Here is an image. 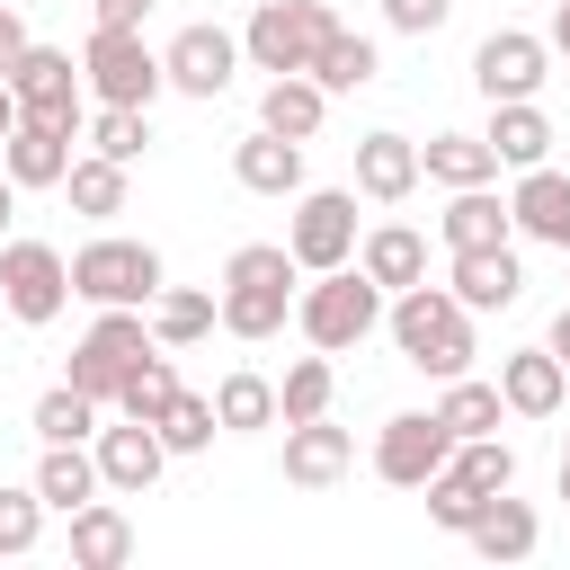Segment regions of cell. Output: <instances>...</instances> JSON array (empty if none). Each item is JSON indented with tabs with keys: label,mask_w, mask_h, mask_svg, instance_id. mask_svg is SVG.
Listing matches in <instances>:
<instances>
[{
	"label": "cell",
	"mask_w": 570,
	"mask_h": 570,
	"mask_svg": "<svg viewBox=\"0 0 570 570\" xmlns=\"http://www.w3.org/2000/svg\"><path fill=\"white\" fill-rule=\"evenodd\" d=\"M490 151H499V169L552 160V116H543L534 98H499V107H490Z\"/></svg>",
	"instance_id": "23"
},
{
	"label": "cell",
	"mask_w": 570,
	"mask_h": 570,
	"mask_svg": "<svg viewBox=\"0 0 570 570\" xmlns=\"http://www.w3.org/2000/svg\"><path fill=\"white\" fill-rule=\"evenodd\" d=\"M383 18H392L401 36H436V27L454 18V0H383Z\"/></svg>",
	"instance_id": "43"
},
{
	"label": "cell",
	"mask_w": 570,
	"mask_h": 570,
	"mask_svg": "<svg viewBox=\"0 0 570 570\" xmlns=\"http://www.w3.org/2000/svg\"><path fill=\"white\" fill-rule=\"evenodd\" d=\"M374 71H383V53H374V36H347V27H338V36L321 45V62H312V80H321L330 98H347V89H365Z\"/></svg>",
	"instance_id": "37"
},
{
	"label": "cell",
	"mask_w": 570,
	"mask_h": 570,
	"mask_svg": "<svg viewBox=\"0 0 570 570\" xmlns=\"http://www.w3.org/2000/svg\"><path fill=\"white\" fill-rule=\"evenodd\" d=\"M0 169L18 187H62L71 178V125H45V116H18L9 142H0Z\"/></svg>",
	"instance_id": "17"
},
{
	"label": "cell",
	"mask_w": 570,
	"mask_h": 570,
	"mask_svg": "<svg viewBox=\"0 0 570 570\" xmlns=\"http://www.w3.org/2000/svg\"><path fill=\"white\" fill-rule=\"evenodd\" d=\"M508 214H517V232H525V240H543V249H561V258H570V178H561L552 160L517 169Z\"/></svg>",
	"instance_id": "16"
},
{
	"label": "cell",
	"mask_w": 570,
	"mask_h": 570,
	"mask_svg": "<svg viewBox=\"0 0 570 570\" xmlns=\"http://www.w3.org/2000/svg\"><path fill=\"white\" fill-rule=\"evenodd\" d=\"M214 321H223V294H196V285H160L151 294V338L160 347H196Z\"/></svg>",
	"instance_id": "30"
},
{
	"label": "cell",
	"mask_w": 570,
	"mask_h": 570,
	"mask_svg": "<svg viewBox=\"0 0 570 570\" xmlns=\"http://www.w3.org/2000/svg\"><path fill=\"white\" fill-rule=\"evenodd\" d=\"M98 9V27H142L151 18V0H89Z\"/></svg>",
	"instance_id": "45"
},
{
	"label": "cell",
	"mask_w": 570,
	"mask_h": 570,
	"mask_svg": "<svg viewBox=\"0 0 570 570\" xmlns=\"http://www.w3.org/2000/svg\"><path fill=\"white\" fill-rule=\"evenodd\" d=\"M71 214H89V223H107V214H125V160H107V151H89V160H71Z\"/></svg>",
	"instance_id": "34"
},
{
	"label": "cell",
	"mask_w": 570,
	"mask_h": 570,
	"mask_svg": "<svg viewBox=\"0 0 570 570\" xmlns=\"http://www.w3.org/2000/svg\"><path fill=\"white\" fill-rule=\"evenodd\" d=\"M9 214H18V178L0 169V232H9Z\"/></svg>",
	"instance_id": "48"
},
{
	"label": "cell",
	"mask_w": 570,
	"mask_h": 570,
	"mask_svg": "<svg viewBox=\"0 0 570 570\" xmlns=\"http://www.w3.org/2000/svg\"><path fill=\"white\" fill-rule=\"evenodd\" d=\"M71 561H80V570H116V561H134V517H125L116 499L71 508Z\"/></svg>",
	"instance_id": "26"
},
{
	"label": "cell",
	"mask_w": 570,
	"mask_h": 570,
	"mask_svg": "<svg viewBox=\"0 0 570 570\" xmlns=\"http://www.w3.org/2000/svg\"><path fill=\"white\" fill-rule=\"evenodd\" d=\"M80 80H89L98 107H151V98L169 89V71H160V53L142 45V27H89Z\"/></svg>",
	"instance_id": "5"
},
{
	"label": "cell",
	"mask_w": 570,
	"mask_h": 570,
	"mask_svg": "<svg viewBox=\"0 0 570 570\" xmlns=\"http://www.w3.org/2000/svg\"><path fill=\"white\" fill-rule=\"evenodd\" d=\"M419 169L436 187H490L499 178V151H490V134H428L419 142Z\"/></svg>",
	"instance_id": "28"
},
{
	"label": "cell",
	"mask_w": 570,
	"mask_h": 570,
	"mask_svg": "<svg viewBox=\"0 0 570 570\" xmlns=\"http://www.w3.org/2000/svg\"><path fill=\"white\" fill-rule=\"evenodd\" d=\"M89 445H98V481H107L116 499H142V490L160 481V463H169L160 428H151V419H125V410H116V428H98Z\"/></svg>",
	"instance_id": "14"
},
{
	"label": "cell",
	"mask_w": 570,
	"mask_h": 570,
	"mask_svg": "<svg viewBox=\"0 0 570 570\" xmlns=\"http://www.w3.org/2000/svg\"><path fill=\"white\" fill-rule=\"evenodd\" d=\"M0 303H9V321L45 330L71 303V258L53 240H0Z\"/></svg>",
	"instance_id": "9"
},
{
	"label": "cell",
	"mask_w": 570,
	"mask_h": 570,
	"mask_svg": "<svg viewBox=\"0 0 570 570\" xmlns=\"http://www.w3.org/2000/svg\"><path fill=\"white\" fill-rule=\"evenodd\" d=\"M9 125H18V89L0 80V142H9Z\"/></svg>",
	"instance_id": "47"
},
{
	"label": "cell",
	"mask_w": 570,
	"mask_h": 570,
	"mask_svg": "<svg viewBox=\"0 0 570 570\" xmlns=\"http://www.w3.org/2000/svg\"><path fill=\"white\" fill-rule=\"evenodd\" d=\"M214 436H223V410H214L205 392H178L169 419H160V445H169V454H205Z\"/></svg>",
	"instance_id": "39"
},
{
	"label": "cell",
	"mask_w": 570,
	"mask_h": 570,
	"mask_svg": "<svg viewBox=\"0 0 570 570\" xmlns=\"http://www.w3.org/2000/svg\"><path fill=\"white\" fill-rule=\"evenodd\" d=\"M436 232H445V249H499V240H517V214L499 187H445Z\"/></svg>",
	"instance_id": "19"
},
{
	"label": "cell",
	"mask_w": 570,
	"mask_h": 570,
	"mask_svg": "<svg viewBox=\"0 0 570 570\" xmlns=\"http://www.w3.org/2000/svg\"><path fill=\"white\" fill-rule=\"evenodd\" d=\"M543 347H552V356L570 365V303H561V321H552V338H543Z\"/></svg>",
	"instance_id": "46"
},
{
	"label": "cell",
	"mask_w": 570,
	"mask_h": 570,
	"mask_svg": "<svg viewBox=\"0 0 570 570\" xmlns=\"http://www.w3.org/2000/svg\"><path fill=\"white\" fill-rule=\"evenodd\" d=\"M436 419H445V428H454V445H463V436H499L508 401H499V383H472V374H454V383H445V401H436Z\"/></svg>",
	"instance_id": "36"
},
{
	"label": "cell",
	"mask_w": 570,
	"mask_h": 570,
	"mask_svg": "<svg viewBox=\"0 0 570 570\" xmlns=\"http://www.w3.org/2000/svg\"><path fill=\"white\" fill-rule=\"evenodd\" d=\"M240 62H249V53H240V36H223L214 18H196V27H178V36L160 45L169 89H178V98H205V107L232 89V71H240Z\"/></svg>",
	"instance_id": "11"
},
{
	"label": "cell",
	"mask_w": 570,
	"mask_h": 570,
	"mask_svg": "<svg viewBox=\"0 0 570 570\" xmlns=\"http://www.w3.org/2000/svg\"><path fill=\"white\" fill-rule=\"evenodd\" d=\"M445 463H454V428H445L436 410H401V419H383V436H374V472H383L392 490H428Z\"/></svg>",
	"instance_id": "10"
},
{
	"label": "cell",
	"mask_w": 570,
	"mask_h": 570,
	"mask_svg": "<svg viewBox=\"0 0 570 570\" xmlns=\"http://www.w3.org/2000/svg\"><path fill=\"white\" fill-rule=\"evenodd\" d=\"M321 116H330V89H321L312 71H285V80H267V98H258V125H267V134H294V142H312Z\"/></svg>",
	"instance_id": "27"
},
{
	"label": "cell",
	"mask_w": 570,
	"mask_h": 570,
	"mask_svg": "<svg viewBox=\"0 0 570 570\" xmlns=\"http://www.w3.org/2000/svg\"><path fill=\"white\" fill-rule=\"evenodd\" d=\"M552 53H570V0L552 9Z\"/></svg>",
	"instance_id": "49"
},
{
	"label": "cell",
	"mask_w": 570,
	"mask_h": 570,
	"mask_svg": "<svg viewBox=\"0 0 570 570\" xmlns=\"http://www.w3.org/2000/svg\"><path fill=\"white\" fill-rule=\"evenodd\" d=\"M27 45H36V36H27V18H18V9L0 0V80H9L18 62H27Z\"/></svg>",
	"instance_id": "44"
},
{
	"label": "cell",
	"mask_w": 570,
	"mask_h": 570,
	"mask_svg": "<svg viewBox=\"0 0 570 570\" xmlns=\"http://www.w3.org/2000/svg\"><path fill=\"white\" fill-rule=\"evenodd\" d=\"M419 178H428V169H419V142H410V134H365V142H356V187H365L374 205H401Z\"/></svg>",
	"instance_id": "22"
},
{
	"label": "cell",
	"mask_w": 570,
	"mask_h": 570,
	"mask_svg": "<svg viewBox=\"0 0 570 570\" xmlns=\"http://www.w3.org/2000/svg\"><path fill=\"white\" fill-rule=\"evenodd\" d=\"M151 347H160V338H151V321H142L134 303H107V312L89 321V338L71 347V383H80L89 401H107V410H116L125 374H134V365H142Z\"/></svg>",
	"instance_id": "7"
},
{
	"label": "cell",
	"mask_w": 570,
	"mask_h": 570,
	"mask_svg": "<svg viewBox=\"0 0 570 570\" xmlns=\"http://www.w3.org/2000/svg\"><path fill=\"white\" fill-rule=\"evenodd\" d=\"M330 36H338V18L321 0H258L249 27H240V53H249V71L285 80V71H312Z\"/></svg>",
	"instance_id": "4"
},
{
	"label": "cell",
	"mask_w": 570,
	"mask_h": 570,
	"mask_svg": "<svg viewBox=\"0 0 570 570\" xmlns=\"http://www.w3.org/2000/svg\"><path fill=\"white\" fill-rule=\"evenodd\" d=\"M232 178H240L249 196H303V142L258 125L249 142H232Z\"/></svg>",
	"instance_id": "21"
},
{
	"label": "cell",
	"mask_w": 570,
	"mask_h": 570,
	"mask_svg": "<svg viewBox=\"0 0 570 570\" xmlns=\"http://www.w3.org/2000/svg\"><path fill=\"white\" fill-rule=\"evenodd\" d=\"M356 267H365L383 294H401V285H419V276H428V240H419L410 223H374V232L356 240Z\"/></svg>",
	"instance_id": "24"
},
{
	"label": "cell",
	"mask_w": 570,
	"mask_h": 570,
	"mask_svg": "<svg viewBox=\"0 0 570 570\" xmlns=\"http://www.w3.org/2000/svg\"><path fill=\"white\" fill-rule=\"evenodd\" d=\"M383 303H392V294L347 258V267H321V276L294 294V330H303L321 356H338V347H365V338L383 330Z\"/></svg>",
	"instance_id": "3"
},
{
	"label": "cell",
	"mask_w": 570,
	"mask_h": 570,
	"mask_svg": "<svg viewBox=\"0 0 570 570\" xmlns=\"http://www.w3.org/2000/svg\"><path fill=\"white\" fill-rule=\"evenodd\" d=\"M45 543V490L27 481V490H0V552L18 561V552H36Z\"/></svg>",
	"instance_id": "42"
},
{
	"label": "cell",
	"mask_w": 570,
	"mask_h": 570,
	"mask_svg": "<svg viewBox=\"0 0 570 570\" xmlns=\"http://www.w3.org/2000/svg\"><path fill=\"white\" fill-rule=\"evenodd\" d=\"M36 490H45V508H89L107 481H98V445H45V463H36Z\"/></svg>",
	"instance_id": "29"
},
{
	"label": "cell",
	"mask_w": 570,
	"mask_h": 570,
	"mask_svg": "<svg viewBox=\"0 0 570 570\" xmlns=\"http://www.w3.org/2000/svg\"><path fill=\"white\" fill-rule=\"evenodd\" d=\"M561 499H570V454H561Z\"/></svg>",
	"instance_id": "50"
},
{
	"label": "cell",
	"mask_w": 570,
	"mask_h": 570,
	"mask_svg": "<svg viewBox=\"0 0 570 570\" xmlns=\"http://www.w3.org/2000/svg\"><path fill=\"white\" fill-rule=\"evenodd\" d=\"M178 392H187V383H178V365H169V347H151V356H142L134 374H125V392H116V410H125V419H151V428H160Z\"/></svg>",
	"instance_id": "35"
},
{
	"label": "cell",
	"mask_w": 570,
	"mask_h": 570,
	"mask_svg": "<svg viewBox=\"0 0 570 570\" xmlns=\"http://www.w3.org/2000/svg\"><path fill=\"white\" fill-rule=\"evenodd\" d=\"M463 543H472L481 561H525V552L543 543V517H534L525 499H508V490H499V499L472 517V534H463Z\"/></svg>",
	"instance_id": "25"
},
{
	"label": "cell",
	"mask_w": 570,
	"mask_h": 570,
	"mask_svg": "<svg viewBox=\"0 0 570 570\" xmlns=\"http://www.w3.org/2000/svg\"><path fill=\"white\" fill-rule=\"evenodd\" d=\"M445 285H454L463 312H508V303L525 294V258H517V240H499V249H454Z\"/></svg>",
	"instance_id": "15"
},
{
	"label": "cell",
	"mask_w": 570,
	"mask_h": 570,
	"mask_svg": "<svg viewBox=\"0 0 570 570\" xmlns=\"http://www.w3.org/2000/svg\"><path fill=\"white\" fill-rule=\"evenodd\" d=\"M347 463H356V436L347 428H330V419L285 428V481L294 490H330V481H347Z\"/></svg>",
	"instance_id": "20"
},
{
	"label": "cell",
	"mask_w": 570,
	"mask_h": 570,
	"mask_svg": "<svg viewBox=\"0 0 570 570\" xmlns=\"http://www.w3.org/2000/svg\"><path fill=\"white\" fill-rule=\"evenodd\" d=\"M356 196L347 187H303L294 196V223H285V249H294V267L303 276H321V267H347L356 258Z\"/></svg>",
	"instance_id": "8"
},
{
	"label": "cell",
	"mask_w": 570,
	"mask_h": 570,
	"mask_svg": "<svg viewBox=\"0 0 570 570\" xmlns=\"http://www.w3.org/2000/svg\"><path fill=\"white\" fill-rule=\"evenodd\" d=\"M294 276H303V267H294L285 240H240V249L223 258V285H214V294H223V330L249 338V347L276 338V330L294 321Z\"/></svg>",
	"instance_id": "2"
},
{
	"label": "cell",
	"mask_w": 570,
	"mask_h": 570,
	"mask_svg": "<svg viewBox=\"0 0 570 570\" xmlns=\"http://www.w3.org/2000/svg\"><path fill=\"white\" fill-rule=\"evenodd\" d=\"M9 89H18V116H45V125H71L80 134V62L71 53H53V45H27V62L9 71Z\"/></svg>",
	"instance_id": "13"
},
{
	"label": "cell",
	"mask_w": 570,
	"mask_h": 570,
	"mask_svg": "<svg viewBox=\"0 0 570 570\" xmlns=\"http://www.w3.org/2000/svg\"><path fill=\"white\" fill-rule=\"evenodd\" d=\"M561 392H570V365H561L552 347H517V356H499V401H508V419H552Z\"/></svg>",
	"instance_id": "18"
},
{
	"label": "cell",
	"mask_w": 570,
	"mask_h": 570,
	"mask_svg": "<svg viewBox=\"0 0 570 570\" xmlns=\"http://www.w3.org/2000/svg\"><path fill=\"white\" fill-rule=\"evenodd\" d=\"M71 294L80 303H134V312H151V294H160V249L151 240H116V232H98L89 249H71Z\"/></svg>",
	"instance_id": "6"
},
{
	"label": "cell",
	"mask_w": 570,
	"mask_h": 570,
	"mask_svg": "<svg viewBox=\"0 0 570 570\" xmlns=\"http://www.w3.org/2000/svg\"><path fill=\"white\" fill-rule=\"evenodd\" d=\"M490 499H499V490H472L463 472H436V481H428V517H436L445 534H472V517H481Z\"/></svg>",
	"instance_id": "41"
},
{
	"label": "cell",
	"mask_w": 570,
	"mask_h": 570,
	"mask_svg": "<svg viewBox=\"0 0 570 570\" xmlns=\"http://www.w3.org/2000/svg\"><path fill=\"white\" fill-rule=\"evenodd\" d=\"M142 142H151V107H98L89 116V151H107V160H142Z\"/></svg>",
	"instance_id": "38"
},
{
	"label": "cell",
	"mask_w": 570,
	"mask_h": 570,
	"mask_svg": "<svg viewBox=\"0 0 570 570\" xmlns=\"http://www.w3.org/2000/svg\"><path fill=\"white\" fill-rule=\"evenodd\" d=\"M383 330H392V347H401V365H419V374H436V383H454V374H472V312L454 303V285H401L392 303H383Z\"/></svg>",
	"instance_id": "1"
},
{
	"label": "cell",
	"mask_w": 570,
	"mask_h": 570,
	"mask_svg": "<svg viewBox=\"0 0 570 570\" xmlns=\"http://www.w3.org/2000/svg\"><path fill=\"white\" fill-rule=\"evenodd\" d=\"M445 472H463L472 490H517V445L508 436H463Z\"/></svg>",
	"instance_id": "40"
},
{
	"label": "cell",
	"mask_w": 570,
	"mask_h": 570,
	"mask_svg": "<svg viewBox=\"0 0 570 570\" xmlns=\"http://www.w3.org/2000/svg\"><path fill=\"white\" fill-rule=\"evenodd\" d=\"M214 410H223V436H258V428H276V383L240 365L214 383Z\"/></svg>",
	"instance_id": "33"
},
{
	"label": "cell",
	"mask_w": 570,
	"mask_h": 570,
	"mask_svg": "<svg viewBox=\"0 0 570 570\" xmlns=\"http://www.w3.org/2000/svg\"><path fill=\"white\" fill-rule=\"evenodd\" d=\"M98 410H107V401H89V392L62 374V383L36 401V419H27V428H36L45 445H89V436H98Z\"/></svg>",
	"instance_id": "32"
},
{
	"label": "cell",
	"mask_w": 570,
	"mask_h": 570,
	"mask_svg": "<svg viewBox=\"0 0 570 570\" xmlns=\"http://www.w3.org/2000/svg\"><path fill=\"white\" fill-rule=\"evenodd\" d=\"M552 80V36H525V27H499V36H481V53H472V89L499 107V98H534Z\"/></svg>",
	"instance_id": "12"
},
{
	"label": "cell",
	"mask_w": 570,
	"mask_h": 570,
	"mask_svg": "<svg viewBox=\"0 0 570 570\" xmlns=\"http://www.w3.org/2000/svg\"><path fill=\"white\" fill-rule=\"evenodd\" d=\"M330 392H338V365H330V356H294V365H285V383H276V428L330 419Z\"/></svg>",
	"instance_id": "31"
}]
</instances>
